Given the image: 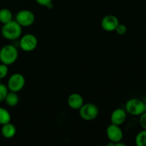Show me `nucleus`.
Wrapping results in <instances>:
<instances>
[{
  "mask_svg": "<svg viewBox=\"0 0 146 146\" xmlns=\"http://www.w3.org/2000/svg\"><path fill=\"white\" fill-rule=\"evenodd\" d=\"M22 33V27L15 21L11 20L9 22L4 24L1 28V35L5 39L9 41L18 39Z\"/></svg>",
  "mask_w": 146,
  "mask_h": 146,
  "instance_id": "obj_1",
  "label": "nucleus"
},
{
  "mask_svg": "<svg viewBox=\"0 0 146 146\" xmlns=\"http://www.w3.org/2000/svg\"><path fill=\"white\" fill-rule=\"evenodd\" d=\"M19 57L18 49L14 46L8 44L0 49V61L2 64L10 66L17 61Z\"/></svg>",
  "mask_w": 146,
  "mask_h": 146,
  "instance_id": "obj_2",
  "label": "nucleus"
},
{
  "mask_svg": "<svg viewBox=\"0 0 146 146\" xmlns=\"http://www.w3.org/2000/svg\"><path fill=\"white\" fill-rule=\"evenodd\" d=\"M79 115L83 120L86 121H94L98 117L99 113V110L96 105L91 103L84 104V105L80 108Z\"/></svg>",
  "mask_w": 146,
  "mask_h": 146,
  "instance_id": "obj_3",
  "label": "nucleus"
},
{
  "mask_svg": "<svg viewBox=\"0 0 146 146\" xmlns=\"http://www.w3.org/2000/svg\"><path fill=\"white\" fill-rule=\"evenodd\" d=\"M125 111L132 115H141L145 112V104L138 98H131L125 104Z\"/></svg>",
  "mask_w": 146,
  "mask_h": 146,
  "instance_id": "obj_4",
  "label": "nucleus"
},
{
  "mask_svg": "<svg viewBox=\"0 0 146 146\" xmlns=\"http://www.w3.org/2000/svg\"><path fill=\"white\" fill-rule=\"evenodd\" d=\"M25 83L26 80L24 76L19 73H16L9 78L7 88L9 91L18 93L24 88Z\"/></svg>",
  "mask_w": 146,
  "mask_h": 146,
  "instance_id": "obj_5",
  "label": "nucleus"
},
{
  "mask_svg": "<svg viewBox=\"0 0 146 146\" xmlns=\"http://www.w3.org/2000/svg\"><path fill=\"white\" fill-rule=\"evenodd\" d=\"M36 17L34 13L29 9H22L18 11L15 21L21 27H29L35 22Z\"/></svg>",
  "mask_w": 146,
  "mask_h": 146,
  "instance_id": "obj_6",
  "label": "nucleus"
},
{
  "mask_svg": "<svg viewBox=\"0 0 146 146\" xmlns=\"http://www.w3.org/2000/svg\"><path fill=\"white\" fill-rule=\"evenodd\" d=\"M38 46V39L33 34H27L20 38L19 46L25 52H31Z\"/></svg>",
  "mask_w": 146,
  "mask_h": 146,
  "instance_id": "obj_7",
  "label": "nucleus"
},
{
  "mask_svg": "<svg viewBox=\"0 0 146 146\" xmlns=\"http://www.w3.org/2000/svg\"><path fill=\"white\" fill-rule=\"evenodd\" d=\"M106 136L110 142L113 143L115 145L117 143L122 141L123 132L120 125L111 123L106 128Z\"/></svg>",
  "mask_w": 146,
  "mask_h": 146,
  "instance_id": "obj_8",
  "label": "nucleus"
},
{
  "mask_svg": "<svg viewBox=\"0 0 146 146\" xmlns=\"http://www.w3.org/2000/svg\"><path fill=\"white\" fill-rule=\"evenodd\" d=\"M120 24L118 17L113 14L106 15L101 21V25L103 29L108 32L115 31L116 27Z\"/></svg>",
  "mask_w": 146,
  "mask_h": 146,
  "instance_id": "obj_9",
  "label": "nucleus"
},
{
  "mask_svg": "<svg viewBox=\"0 0 146 146\" xmlns=\"http://www.w3.org/2000/svg\"><path fill=\"white\" fill-rule=\"evenodd\" d=\"M127 118V112L123 108H116L114 110L111 115V123L121 126L125 123Z\"/></svg>",
  "mask_w": 146,
  "mask_h": 146,
  "instance_id": "obj_10",
  "label": "nucleus"
},
{
  "mask_svg": "<svg viewBox=\"0 0 146 146\" xmlns=\"http://www.w3.org/2000/svg\"><path fill=\"white\" fill-rule=\"evenodd\" d=\"M67 104L71 109L79 110L80 108L84 105V99L81 94L78 93H73L68 96Z\"/></svg>",
  "mask_w": 146,
  "mask_h": 146,
  "instance_id": "obj_11",
  "label": "nucleus"
},
{
  "mask_svg": "<svg viewBox=\"0 0 146 146\" xmlns=\"http://www.w3.org/2000/svg\"><path fill=\"white\" fill-rule=\"evenodd\" d=\"M1 135L4 138L7 139H11L15 136L17 133V128L14 124L11 123V122L2 125L1 129Z\"/></svg>",
  "mask_w": 146,
  "mask_h": 146,
  "instance_id": "obj_12",
  "label": "nucleus"
},
{
  "mask_svg": "<svg viewBox=\"0 0 146 146\" xmlns=\"http://www.w3.org/2000/svg\"><path fill=\"white\" fill-rule=\"evenodd\" d=\"M6 104L9 107H15L18 105L19 102V97L17 95V93L13 91H9L4 99Z\"/></svg>",
  "mask_w": 146,
  "mask_h": 146,
  "instance_id": "obj_13",
  "label": "nucleus"
},
{
  "mask_svg": "<svg viewBox=\"0 0 146 146\" xmlns=\"http://www.w3.org/2000/svg\"><path fill=\"white\" fill-rule=\"evenodd\" d=\"M13 20L12 12L9 9L3 8L0 9V22L3 24Z\"/></svg>",
  "mask_w": 146,
  "mask_h": 146,
  "instance_id": "obj_14",
  "label": "nucleus"
},
{
  "mask_svg": "<svg viewBox=\"0 0 146 146\" xmlns=\"http://www.w3.org/2000/svg\"><path fill=\"white\" fill-rule=\"evenodd\" d=\"M11 116L9 111L6 108L0 107V125H4L11 122Z\"/></svg>",
  "mask_w": 146,
  "mask_h": 146,
  "instance_id": "obj_15",
  "label": "nucleus"
},
{
  "mask_svg": "<svg viewBox=\"0 0 146 146\" xmlns=\"http://www.w3.org/2000/svg\"><path fill=\"white\" fill-rule=\"evenodd\" d=\"M135 142L138 146H146V129H143L137 134Z\"/></svg>",
  "mask_w": 146,
  "mask_h": 146,
  "instance_id": "obj_16",
  "label": "nucleus"
},
{
  "mask_svg": "<svg viewBox=\"0 0 146 146\" xmlns=\"http://www.w3.org/2000/svg\"><path fill=\"white\" fill-rule=\"evenodd\" d=\"M8 92L9 89L7 88V86L0 83V103L4 101Z\"/></svg>",
  "mask_w": 146,
  "mask_h": 146,
  "instance_id": "obj_17",
  "label": "nucleus"
},
{
  "mask_svg": "<svg viewBox=\"0 0 146 146\" xmlns=\"http://www.w3.org/2000/svg\"><path fill=\"white\" fill-rule=\"evenodd\" d=\"M9 66L6 65V64H0V80L3 79L5 78L7 76L9 72Z\"/></svg>",
  "mask_w": 146,
  "mask_h": 146,
  "instance_id": "obj_18",
  "label": "nucleus"
},
{
  "mask_svg": "<svg viewBox=\"0 0 146 146\" xmlns=\"http://www.w3.org/2000/svg\"><path fill=\"white\" fill-rule=\"evenodd\" d=\"M115 31L118 35H124L127 32V27L125 24L120 23L115 29Z\"/></svg>",
  "mask_w": 146,
  "mask_h": 146,
  "instance_id": "obj_19",
  "label": "nucleus"
},
{
  "mask_svg": "<svg viewBox=\"0 0 146 146\" xmlns=\"http://www.w3.org/2000/svg\"><path fill=\"white\" fill-rule=\"evenodd\" d=\"M140 125L143 129H146V112L143 113L140 115Z\"/></svg>",
  "mask_w": 146,
  "mask_h": 146,
  "instance_id": "obj_20",
  "label": "nucleus"
},
{
  "mask_svg": "<svg viewBox=\"0 0 146 146\" xmlns=\"http://www.w3.org/2000/svg\"><path fill=\"white\" fill-rule=\"evenodd\" d=\"M36 2L42 7H49L52 4L53 0H35Z\"/></svg>",
  "mask_w": 146,
  "mask_h": 146,
  "instance_id": "obj_21",
  "label": "nucleus"
},
{
  "mask_svg": "<svg viewBox=\"0 0 146 146\" xmlns=\"http://www.w3.org/2000/svg\"><path fill=\"white\" fill-rule=\"evenodd\" d=\"M145 112H146V104H145Z\"/></svg>",
  "mask_w": 146,
  "mask_h": 146,
  "instance_id": "obj_22",
  "label": "nucleus"
}]
</instances>
